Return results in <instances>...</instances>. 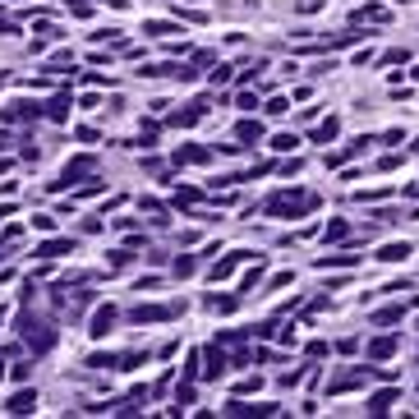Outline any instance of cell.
<instances>
[{"label":"cell","instance_id":"obj_15","mask_svg":"<svg viewBox=\"0 0 419 419\" xmlns=\"http://www.w3.org/2000/svg\"><path fill=\"white\" fill-rule=\"evenodd\" d=\"M323 240H327V245H341V240H350V221H341V217H337V221H327Z\"/></svg>","mask_w":419,"mask_h":419},{"label":"cell","instance_id":"obj_6","mask_svg":"<svg viewBox=\"0 0 419 419\" xmlns=\"http://www.w3.org/2000/svg\"><path fill=\"white\" fill-rule=\"evenodd\" d=\"M37 115H42V106H37V102H14V106L0 111V120H37Z\"/></svg>","mask_w":419,"mask_h":419},{"label":"cell","instance_id":"obj_24","mask_svg":"<svg viewBox=\"0 0 419 419\" xmlns=\"http://www.w3.org/2000/svg\"><path fill=\"white\" fill-rule=\"evenodd\" d=\"M355 253H332V258H318V267H355Z\"/></svg>","mask_w":419,"mask_h":419},{"label":"cell","instance_id":"obj_29","mask_svg":"<svg viewBox=\"0 0 419 419\" xmlns=\"http://www.w3.org/2000/svg\"><path fill=\"white\" fill-rule=\"evenodd\" d=\"M286 111H291L286 97H272V102H267V115H286Z\"/></svg>","mask_w":419,"mask_h":419},{"label":"cell","instance_id":"obj_38","mask_svg":"<svg viewBox=\"0 0 419 419\" xmlns=\"http://www.w3.org/2000/svg\"><path fill=\"white\" fill-rule=\"evenodd\" d=\"M383 60H387V65H405V51H401V47H392L387 56H383Z\"/></svg>","mask_w":419,"mask_h":419},{"label":"cell","instance_id":"obj_14","mask_svg":"<svg viewBox=\"0 0 419 419\" xmlns=\"http://www.w3.org/2000/svg\"><path fill=\"white\" fill-rule=\"evenodd\" d=\"M235 139H240V143H258V139H263V124H258V120H240V124H235Z\"/></svg>","mask_w":419,"mask_h":419},{"label":"cell","instance_id":"obj_5","mask_svg":"<svg viewBox=\"0 0 419 419\" xmlns=\"http://www.w3.org/2000/svg\"><path fill=\"white\" fill-rule=\"evenodd\" d=\"M212 148H175V166H207Z\"/></svg>","mask_w":419,"mask_h":419},{"label":"cell","instance_id":"obj_10","mask_svg":"<svg viewBox=\"0 0 419 419\" xmlns=\"http://www.w3.org/2000/svg\"><path fill=\"white\" fill-rule=\"evenodd\" d=\"M245 258H253V253H226V258H221V263L212 267V281H226V277L235 272V267L245 263Z\"/></svg>","mask_w":419,"mask_h":419},{"label":"cell","instance_id":"obj_37","mask_svg":"<svg viewBox=\"0 0 419 419\" xmlns=\"http://www.w3.org/2000/svg\"><path fill=\"white\" fill-rule=\"evenodd\" d=\"M240 111H258V97H253V93H240Z\"/></svg>","mask_w":419,"mask_h":419},{"label":"cell","instance_id":"obj_32","mask_svg":"<svg viewBox=\"0 0 419 419\" xmlns=\"http://www.w3.org/2000/svg\"><path fill=\"white\" fill-rule=\"evenodd\" d=\"M295 10H299V14H318V10H323V0H295Z\"/></svg>","mask_w":419,"mask_h":419},{"label":"cell","instance_id":"obj_12","mask_svg":"<svg viewBox=\"0 0 419 419\" xmlns=\"http://www.w3.org/2000/svg\"><path fill=\"white\" fill-rule=\"evenodd\" d=\"M203 364H207V369H203V378H221V373H226V359H221V350H212V346L203 350Z\"/></svg>","mask_w":419,"mask_h":419},{"label":"cell","instance_id":"obj_41","mask_svg":"<svg viewBox=\"0 0 419 419\" xmlns=\"http://www.w3.org/2000/svg\"><path fill=\"white\" fill-rule=\"evenodd\" d=\"M0 217H10V207H0Z\"/></svg>","mask_w":419,"mask_h":419},{"label":"cell","instance_id":"obj_2","mask_svg":"<svg viewBox=\"0 0 419 419\" xmlns=\"http://www.w3.org/2000/svg\"><path fill=\"white\" fill-rule=\"evenodd\" d=\"M19 337H23L37 355H42V350H51V346H56V327L42 323V318H32V313L23 309V313H19Z\"/></svg>","mask_w":419,"mask_h":419},{"label":"cell","instance_id":"obj_30","mask_svg":"<svg viewBox=\"0 0 419 419\" xmlns=\"http://www.w3.org/2000/svg\"><path fill=\"white\" fill-rule=\"evenodd\" d=\"M272 148H277V152H291V148H295V134H277Z\"/></svg>","mask_w":419,"mask_h":419},{"label":"cell","instance_id":"obj_9","mask_svg":"<svg viewBox=\"0 0 419 419\" xmlns=\"http://www.w3.org/2000/svg\"><path fill=\"white\" fill-rule=\"evenodd\" d=\"M387 10H383V5H364V10H355V14H350V23H387Z\"/></svg>","mask_w":419,"mask_h":419},{"label":"cell","instance_id":"obj_36","mask_svg":"<svg viewBox=\"0 0 419 419\" xmlns=\"http://www.w3.org/2000/svg\"><path fill=\"white\" fill-rule=\"evenodd\" d=\"M249 392H258V378H245V383L235 387V396H249Z\"/></svg>","mask_w":419,"mask_h":419},{"label":"cell","instance_id":"obj_18","mask_svg":"<svg viewBox=\"0 0 419 419\" xmlns=\"http://www.w3.org/2000/svg\"><path fill=\"white\" fill-rule=\"evenodd\" d=\"M226 415H277V405H240V401H231Z\"/></svg>","mask_w":419,"mask_h":419},{"label":"cell","instance_id":"obj_17","mask_svg":"<svg viewBox=\"0 0 419 419\" xmlns=\"http://www.w3.org/2000/svg\"><path fill=\"white\" fill-rule=\"evenodd\" d=\"M69 106H74V97H69V93H60V97H51L47 115H51V120H65V115H69Z\"/></svg>","mask_w":419,"mask_h":419},{"label":"cell","instance_id":"obj_19","mask_svg":"<svg viewBox=\"0 0 419 419\" xmlns=\"http://www.w3.org/2000/svg\"><path fill=\"white\" fill-rule=\"evenodd\" d=\"M378 258H383V263H401V258H410V245H383Z\"/></svg>","mask_w":419,"mask_h":419},{"label":"cell","instance_id":"obj_8","mask_svg":"<svg viewBox=\"0 0 419 419\" xmlns=\"http://www.w3.org/2000/svg\"><path fill=\"white\" fill-rule=\"evenodd\" d=\"M32 405H37V392H14V396H10V401H5V410H10V415H28Z\"/></svg>","mask_w":419,"mask_h":419},{"label":"cell","instance_id":"obj_21","mask_svg":"<svg viewBox=\"0 0 419 419\" xmlns=\"http://www.w3.org/2000/svg\"><path fill=\"white\" fill-rule=\"evenodd\" d=\"M337 129H341L337 120H323L318 129H313V143H318V148H323V143H332V139H337Z\"/></svg>","mask_w":419,"mask_h":419},{"label":"cell","instance_id":"obj_33","mask_svg":"<svg viewBox=\"0 0 419 419\" xmlns=\"http://www.w3.org/2000/svg\"><path fill=\"white\" fill-rule=\"evenodd\" d=\"M32 226H37V231H56V217H47V212H37V217H32Z\"/></svg>","mask_w":419,"mask_h":419},{"label":"cell","instance_id":"obj_42","mask_svg":"<svg viewBox=\"0 0 419 419\" xmlns=\"http://www.w3.org/2000/svg\"><path fill=\"white\" fill-rule=\"evenodd\" d=\"M0 378H5V364H0Z\"/></svg>","mask_w":419,"mask_h":419},{"label":"cell","instance_id":"obj_23","mask_svg":"<svg viewBox=\"0 0 419 419\" xmlns=\"http://www.w3.org/2000/svg\"><path fill=\"white\" fill-rule=\"evenodd\" d=\"M258 281H263V258H253V267H249V272H245V281H240V286H245V295L253 291V286H258Z\"/></svg>","mask_w":419,"mask_h":419},{"label":"cell","instance_id":"obj_13","mask_svg":"<svg viewBox=\"0 0 419 419\" xmlns=\"http://www.w3.org/2000/svg\"><path fill=\"white\" fill-rule=\"evenodd\" d=\"M396 346H401L396 337H373V341H369V355L373 359H387V355H396Z\"/></svg>","mask_w":419,"mask_h":419},{"label":"cell","instance_id":"obj_20","mask_svg":"<svg viewBox=\"0 0 419 419\" xmlns=\"http://www.w3.org/2000/svg\"><path fill=\"white\" fill-rule=\"evenodd\" d=\"M392 401H396V387L378 392V396H373V401H369V410H373V415H387V410H392Z\"/></svg>","mask_w":419,"mask_h":419},{"label":"cell","instance_id":"obj_39","mask_svg":"<svg viewBox=\"0 0 419 419\" xmlns=\"http://www.w3.org/2000/svg\"><path fill=\"white\" fill-rule=\"evenodd\" d=\"M405 194H410V199H419V180H415V185H405Z\"/></svg>","mask_w":419,"mask_h":419},{"label":"cell","instance_id":"obj_4","mask_svg":"<svg viewBox=\"0 0 419 419\" xmlns=\"http://www.w3.org/2000/svg\"><path fill=\"white\" fill-rule=\"evenodd\" d=\"M175 309H180V304H175ZM175 309H171V304H139L129 318H134V323H161V318H171Z\"/></svg>","mask_w":419,"mask_h":419},{"label":"cell","instance_id":"obj_11","mask_svg":"<svg viewBox=\"0 0 419 419\" xmlns=\"http://www.w3.org/2000/svg\"><path fill=\"white\" fill-rule=\"evenodd\" d=\"M74 249V240H65V235H56V240H47V245L37 249V258H60V253H69Z\"/></svg>","mask_w":419,"mask_h":419},{"label":"cell","instance_id":"obj_40","mask_svg":"<svg viewBox=\"0 0 419 419\" xmlns=\"http://www.w3.org/2000/svg\"><path fill=\"white\" fill-rule=\"evenodd\" d=\"M410 78H415V83H419V65H415V69H410Z\"/></svg>","mask_w":419,"mask_h":419},{"label":"cell","instance_id":"obj_22","mask_svg":"<svg viewBox=\"0 0 419 419\" xmlns=\"http://www.w3.org/2000/svg\"><path fill=\"white\" fill-rule=\"evenodd\" d=\"M401 304H392V309H378V313H373V323H378V327H392V323H401Z\"/></svg>","mask_w":419,"mask_h":419},{"label":"cell","instance_id":"obj_28","mask_svg":"<svg viewBox=\"0 0 419 419\" xmlns=\"http://www.w3.org/2000/svg\"><path fill=\"white\" fill-rule=\"evenodd\" d=\"M111 364H120V355H93L88 359V369H111Z\"/></svg>","mask_w":419,"mask_h":419},{"label":"cell","instance_id":"obj_16","mask_svg":"<svg viewBox=\"0 0 419 419\" xmlns=\"http://www.w3.org/2000/svg\"><path fill=\"white\" fill-rule=\"evenodd\" d=\"M111 323H115V309H111V304H102V309L93 313V337H102V332H111Z\"/></svg>","mask_w":419,"mask_h":419},{"label":"cell","instance_id":"obj_31","mask_svg":"<svg viewBox=\"0 0 419 419\" xmlns=\"http://www.w3.org/2000/svg\"><path fill=\"white\" fill-rule=\"evenodd\" d=\"M19 235H23V226H10V231H5V235H0V253H5V249H10V245H14V240H19Z\"/></svg>","mask_w":419,"mask_h":419},{"label":"cell","instance_id":"obj_3","mask_svg":"<svg viewBox=\"0 0 419 419\" xmlns=\"http://www.w3.org/2000/svg\"><path fill=\"white\" fill-rule=\"evenodd\" d=\"M93 166H97V157H93V152H83V157H74V161H69V166H65V171H60V180H56V185H51V189H56V194H60V189L78 185V180H83V175L93 171Z\"/></svg>","mask_w":419,"mask_h":419},{"label":"cell","instance_id":"obj_27","mask_svg":"<svg viewBox=\"0 0 419 419\" xmlns=\"http://www.w3.org/2000/svg\"><path fill=\"white\" fill-rule=\"evenodd\" d=\"M392 194V185H378V189H364V194H359V203H378V199H387Z\"/></svg>","mask_w":419,"mask_h":419},{"label":"cell","instance_id":"obj_25","mask_svg":"<svg viewBox=\"0 0 419 419\" xmlns=\"http://www.w3.org/2000/svg\"><path fill=\"white\" fill-rule=\"evenodd\" d=\"M143 32H148V37H166V32H175V37H180V28H175V23H143Z\"/></svg>","mask_w":419,"mask_h":419},{"label":"cell","instance_id":"obj_26","mask_svg":"<svg viewBox=\"0 0 419 419\" xmlns=\"http://www.w3.org/2000/svg\"><path fill=\"white\" fill-rule=\"evenodd\" d=\"M235 304H240V299H235V295H217V299L207 295V309H221V313H231Z\"/></svg>","mask_w":419,"mask_h":419},{"label":"cell","instance_id":"obj_7","mask_svg":"<svg viewBox=\"0 0 419 419\" xmlns=\"http://www.w3.org/2000/svg\"><path fill=\"white\" fill-rule=\"evenodd\" d=\"M355 387H364V373H337V378H332V383H327V392H332V396H337V392H355Z\"/></svg>","mask_w":419,"mask_h":419},{"label":"cell","instance_id":"obj_43","mask_svg":"<svg viewBox=\"0 0 419 419\" xmlns=\"http://www.w3.org/2000/svg\"><path fill=\"white\" fill-rule=\"evenodd\" d=\"M415 152H419V143H415Z\"/></svg>","mask_w":419,"mask_h":419},{"label":"cell","instance_id":"obj_34","mask_svg":"<svg viewBox=\"0 0 419 419\" xmlns=\"http://www.w3.org/2000/svg\"><path fill=\"white\" fill-rule=\"evenodd\" d=\"M304 355H309V359H323L327 346H323V341H309V346H304Z\"/></svg>","mask_w":419,"mask_h":419},{"label":"cell","instance_id":"obj_35","mask_svg":"<svg viewBox=\"0 0 419 419\" xmlns=\"http://www.w3.org/2000/svg\"><path fill=\"white\" fill-rule=\"evenodd\" d=\"M129 258H134L129 249H115V253H111V267H124V263H129Z\"/></svg>","mask_w":419,"mask_h":419},{"label":"cell","instance_id":"obj_1","mask_svg":"<svg viewBox=\"0 0 419 419\" xmlns=\"http://www.w3.org/2000/svg\"><path fill=\"white\" fill-rule=\"evenodd\" d=\"M318 203H323V199H318L313 189H281V194H272V199H267V217L295 221V217H304V212H313Z\"/></svg>","mask_w":419,"mask_h":419}]
</instances>
